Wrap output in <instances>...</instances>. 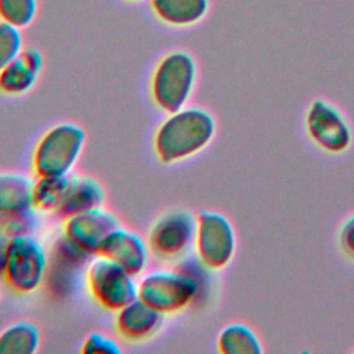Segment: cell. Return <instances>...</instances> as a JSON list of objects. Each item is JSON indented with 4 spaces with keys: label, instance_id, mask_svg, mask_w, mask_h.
I'll return each instance as SVG.
<instances>
[{
    "label": "cell",
    "instance_id": "17",
    "mask_svg": "<svg viewBox=\"0 0 354 354\" xmlns=\"http://www.w3.org/2000/svg\"><path fill=\"white\" fill-rule=\"evenodd\" d=\"M33 178L18 171H0V214L10 216L36 209Z\"/></svg>",
    "mask_w": 354,
    "mask_h": 354
},
{
    "label": "cell",
    "instance_id": "19",
    "mask_svg": "<svg viewBox=\"0 0 354 354\" xmlns=\"http://www.w3.org/2000/svg\"><path fill=\"white\" fill-rule=\"evenodd\" d=\"M71 176H40L33 181V205L40 213L57 214Z\"/></svg>",
    "mask_w": 354,
    "mask_h": 354
},
{
    "label": "cell",
    "instance_id": "5",
    "mask_svg": "<svg viewBox=\"0 0 354 354\" xmlns=\"http://www.w3.org/2000/svg\"><path fill=\"white\" fill-rule=\"evenodd\" d=\"M48 250L36 234L11 236L3 279L19 295L36 292L47 279Z\"/></svg>",
    "mask_w": 354,
    "mask_h": 354
},
{
    "label": "cell",
    "instance_id": "10",
    "mask_svg": "<svg viewBox=\"0 0 354 354\" xmlns=\"http://www.w3.org/2000/svg\"><path fill=\"white\" fill-rule=\"evenodd\" d=\"M310 138L329 153L344 152L351 144V131L336 108L322 100H315L306 115Z\"/></svg>",
    "mask_w": 354,
    "mask_h": 354
},
{
    "label": "cell",
    "instance_id": "18",
    "mask_svg": "<svg viewBox=\"0 0 354 354\" xmlns=\"http://www.w3.org/2000/svg\"><path fill=\"white\" fill-rule=\"evenodd\" d=\"M41 342L40 329L30 321H15L0 332V354H33Z\"/></svg>",
    "mask_w": 354,
    "mask_h": 354
},
{
    "label": "cell",
    "instance_id": "20",
    "mask_svg": "<svg viewBox=\"0 0 354 354\" xmlns=\"http://www.w3.org/2000/svg\"><path fill=\"white\" fill-rule=\"evenodd\" d=\"M217 348L223 354H260L261 346L256 333L243 324H231L221 329Z\"/></svg>",
    "mask_w": 354,
    "mask_h": 354
},
{
    "label": "cell",
    "instance_id": "16",
    "mask_svg": "<svg viewBox=\"0 0 354 354\" xmlns=\"http://www.w3.org/2000/svg\"><path fill=\"white\" fill-rule=\"evenodd\" d=\"M149 8L166 26L189 28L206 17L210 0H149Z\"/></svg>",
    "mask_w": 354,
    "mask_h": 354
},
{
    "label": "cell",
    "instance_id": "9",
    "mask_svg": "<svg viewBox=\"0 0 354 354\" xmlns=\"http://www.w3.org/2000/svg\"><path fill=\"white\" fill-rule=\"evenodd\" d=\"M120 225L122 223L115 213L100 206L66 217L62 224V234L86 253L97 256L109 234Z\"/></svg>",
    "mask_w": 354,
    "mask_h": 354
},
{
    "label": "cell",
    "instance_id": "25",
    "mask_svg": "<svg viewBox=\"0 0 354 354\" xmlns=\"http://www.w3.org/2000/svg\"><path fill=\"white\" fill-rule=\"evenodd\" d=\"M8 241H10V236L0 234V278H3V275H4V268H6V263H7Z\"/></svg>",
    "mask_w": 354,
    "mask_h": 354
},
{
    "label": "cell",
    "instance_id": "23",
    "mask_svg": "<svg viewBox=\"0 0 354 354\" xmlns=\"http://www.w3.org/2000/svg\"><path fill=\"white\" fill-rule=\"evenodd\" d=\"M82 353L84 354H122L123 350L120 347V344L100 332H93L88 336H86V339L82 343Z\"/></svg>",
    "mask_w": 354,
    "mask_h": 354
},
{
    "label": "cell",
    "instance_id": "3",
    "mask_svg": "<svg viewBox=\"0 0 354 354\" xmlns=\"http://www.w3.org/2000/svg\"><path fill=\"white\" fill-rule=\"evenodd\" d=\"M198 77L196 61L185 50L166 53L155 65L149 77V94L155 106L171 113L187 106Z\"/></svg>",
    "mask_w": 354,
    "mask_h": 354
},
{
    "label": "cell",
    "instance_id": "13",
    "mask_svg": "<svg viewBox=\"0 0 354 354\" xmlns=\"http://www.w3.org/2000/svg\"><path fill=\"white\" fill-rule=\"evenodd\" d=\"M165 315L136 297L116 311L115 328L118 335L131 343H142L159 333Z\"/></svg>",
    "mask_w": 354,
    "mask_h": 354
},
{
    "label": "cell",
    "instance_id": "21",
    "mask_svg": "<svg viewBox=\"0 0 354 354\" xmlns=\"http://www.w3.org/2000/svg\"><path fill=\"white\" fill-rule=\"evenodd\" d=\"M39 14V0H0V21L18 29L30 26Z\"/></svg>",
    "mask_w": 354,
    "mask_h": 354
},
{
    "label": "cell",
    "instance_id": "26",
    "mask_svg": "<svg viewBox=\"0 0 354 354\" xmlns=\"http://www.w3.org/2000/svg\"><path fill=\"white\" fill-rule=\"evenodd\" d=\"M124 1H127V3H141L144 0H124Z\"/></svg>",
    "mask_w": 354,
    "mask_h": 354
},
{
    "label": "cell",
    "instance_id": "12",
    "mask_svg": "<svg viewBox=\"0 0 354 354\" xmlns=\"http://www.w3.org/2000/svg\"><path fill=\"white\" fill-rule=\"evenodd\" d=\"M48 256L50 261L46 281L58 292L64 290V288H73L76 278L82 271L86 272L90 260L94 257L76 246L64 234L54 241Z\"/></svg>",
    "mask_w": 354,
    "mask_h": 354
},
{
    "label": "cell",
    "instance_id": "22",
    "mask_svg": "<svg viewBox=\"0 0 354 354\" xmlns=\"http://www.w3.org/2000/svg\"><path fill=\"white\" fill-rule=\"evenodd\" d=\"M21 29L0 21V71L11 64L24 50Z\"/></svg>",
    "mask_w": 354,
    "mask_h": 354
},
{
    "label": "cell",
    "instance_id": "1",
    "mask_svg": "<svg viewBox=\"0 0 354 354\" xmlns=\"http://www.w3.org/2000/svg\"><path fill=\"white\" fill-rule=\"evenodd\" d=\"M207 271L212 270L196 254H188L174 268H159L140 275L138 297L163 315L181 313L205 299L209 289Z\"/></svg>",
    "mask_w": 354,
    "mask_h": 354
},
{
    "label": "cell",
    "instance_id": "8",
    "mask_svg": "<svg viewBox=\"0 0 354 354\" xmlns=\"http://www.w3.org/2000/svg\"><path fill=\"white\" fill-rule=\"evenodd\" d=\"M235 246L234 227L224 214L213 210L196 214L194 250L207 268L217 271L227 267L234 257Z\"/></svg>",
    "mask_w": 354,
    "mask_h": 354
},
{
    "label": "cell",
    "instance_id": "27",
    "mask_svg": "<svg viewBox=\"0 0 354 354\" xmlns=\"http://www.w3.org/2000/svg\"><path fill=\"white\" fill-rule=\"evenodd\" d=\"M1 296H3V293H1V288H0V301H1Z\"/></svg>",
    "mask_w": 354,
    "mask_h": 354
},
{
    "label": "cell",
    "instance_id": "24",
    "mask_svg": "<svg viewBox=\"0 0 354 354\" xmlns=\"http://www.w3.org/2000/svg\"><path fill=\"white\" fill-rule=\"evenodd\" d=\"M339 242L342 249L350 256L354 257V217L348 218L342 227Z\"/></svg>",
    "mask_w": 354,
    "mask_h": 354
},
{
    "label": "cell",
    "instance_id": "6",
    "mask_svg": "<svg viewBox=\"0 0 354 354\" xmlns=\"http://www.w3.org/2000/svg\"><path fill=\"white\" fill-rule=\"evenodd\" d=\"M84 282L94 301L108 311L116 313L138 297L137 277L101 254L90 260Z\"/></svg>",
    "mask_w": 354,
    "mask_h": 354
},
{
    "label": "cell",
    "instance_id": "4",
    "mask_svg": "<svg viewBox=\"0 0 354 354\" xmlns=\"http://www.w3.org/2000/svg\"><path fill=\"white\" fill-rule=\"evenodd\" d=\"M86 140V130L73 122H61L46 130L32 152L35 176H71Z\"/></svg>",
    "mask_w": 354,
    "mask_h": 354
},
{
    "label": "cell",
    "instance_id": "7",
    "mask_svg": "<svg viewBox=\"0 0 354 354\" xmlns=\"http://www.w3.org/2000/svg\"><path fill=\"white\" fill-rule=\"evenodd\" d=\"M195 231L196 216L185 209H173L152 223L147 241L158 259L178 261L194 250Z\"/></svg>",
    "mask_w": 354,
    "mask_h": 354
},
{
    "label": "cell",
    "instance_id": "14",
    "mask_svg": "<svg viewBox=\"0 0 354 354\" xmlns=\"http://www.w3.org/2000/svg\"><path fill=\"white\" fill-rule=\"evenodd\" d=\"M44 68V58L37 48L28 47L0 71V93L7 97L28 94L39 82Z\"/></svg>",
    "mask_w": 354,
    "mask_h": 354
},
{
    "label": "cell",
    "instance_id": "15",
    "mask_svg": "<svg viewBox=\"0 0 354 354\" xmlns=\"http://www.w3.org/2000/svg\"><path fill=\"white\" fill-rule=\"evenodd\" d=\"M106 192L104 185L91 176H71L69 185L57 216L62 220L73 214L104 206Z\"/></svg>",
    "mask_w": 354,
    "mask_h": 354
},
{
    "label": "cell",
    "instance_id": "2",
    "mask_svg": "<svg viewBox=\"0 0 354 354\" xmlns=\"http://www.w3.org/2000/svg\"><path fill=\"white\" fill-rule=\"evenodd\" d=\"M216 120L199 106L167 113L153 134V151L163 165H176L202 152L214 138Z\"/></svg>",
    "mask_w": 354,
    "mask_h": 354
},
{
    "label": "cell",
    "instance_id": "11",
    "mask_svg": "<svg viewBox=\"0 0 354 354\" xmlns=\"http://www.w3.org/2000/svg\"><path fill=\"white\" fill-rule=\"evenodd\" d=\"M98 254L115 261L133 275L140 277L147 271L152 252L148 241L142 235L120 225L109 234Z\"/></svg>",
    "mask_w": 354,
    "mask_h": 354
}]
</instances>
